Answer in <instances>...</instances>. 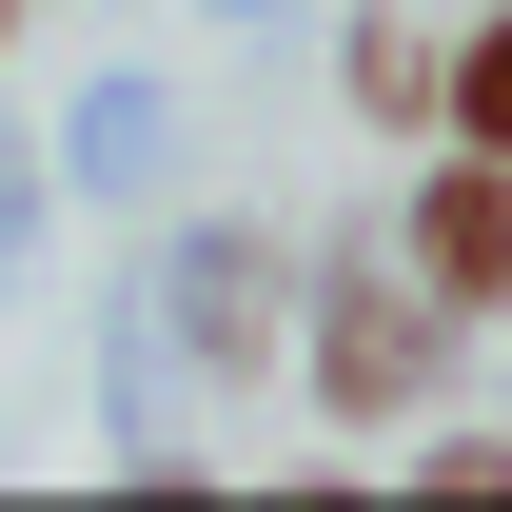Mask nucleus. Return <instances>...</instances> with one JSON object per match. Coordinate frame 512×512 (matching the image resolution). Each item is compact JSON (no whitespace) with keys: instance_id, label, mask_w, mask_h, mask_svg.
I'll return each instance as SVG.
<instances>
[{"instance_id":"nucleus-2","label":"nucleus","mask_w":512,"mask_h":512,"mask_svg":"<svg viewBox=\"0 0 512 512\" xmlns=\"http://www.w3.org/2000/svg\"><path fill=\"white\" fill-rule=\"evenodd\" d=\"M414 375H434L414 276H335V316H316V394L355 414V434H394V414H414Z\"/></svg>"},{"instance_id":"nucleus-3","label":"nucleus","mask_w":512,"mask_h":512,"mask_svg":"<svg viewBox=\"0 0 512 512\" xmlns=\"http://www.w3.org/2000/svg\"><path fill=\"white\" fill-rule=\"evenodd\" d=\"M178 355H217V375L276 355V256L256 237H178Z\"/></svg>"},{"instance_id":"nucleus-4","label":"nucleus","mask_w":512,"mask_h":512,"mask_svg":"<svg viewBox=\"0 0 512 512\" xmlns=\"http://www.w3.org/2000/svg\"><path fill=\"white\" fill-rule=\"evenodd\" d=\"M60 158H79V178H99V197H138V178H158V158H178V99H158V79H99Z\"/></svg>"},{"instance_id":"nucleus-7","label":"nucleus","mask_w":512,"mask_h":512,"mask_svg":"<svg viewBox=\"0 0 512 512\" xmlns=\"http://www.w3.org/2000/svg\"><path fill=\"white\" fill-rule=\"evenodd\" d=\"M20 217H40V178H20V158H0V256H20Z\"/></svg>"},{"instance_id":"nucleus-8","label":"nucleus","mask_w":512,"mask_h":512,"mask_svg":"<svg viewBox=\"0 0 512 512\" xmlns=\"http://www.w3.org/2000/svg\"><path fill=\"white\" fill-rule=\"evenodd\" d=\"M0 20H20V0H0Z\"/></svg>"},{"instance_id":"nucleus-5","label":"nucleus","mask_w":512,"mask_h":512,"mask_svg":"<svg viewBox=\"0 0 512 512\" xmlns=\"http://www.w3.org/2000/svg\"><path fill=\"white\" fill-rule=\"evenodd\" d=\"M434 119L473 138V158H512V0H493V20H473V40L434 60Z\"/></svg>"},{"instance_id":"nucleus-1","label":"nucleus","mask_w":512,"mask_h":512,"mask_svg":"<svg viewBox=\"0 0 512 512\" xmlns=\"http://www.w3.org/2000/svg\"><path fill=\"white\" fill-rule=\"evenodd\" d=\"M414 276H434V316H512V158L453 138L414 178Z\"/></svg>"},{"instance_id":"nucleus-6","label":"nucleus","mask_w":512,"mask_h":512,"mask_svg":"<svg viewBox=\"0 0 512 512\" xmlns=\"http://www.w3.org/2000/svg\"><path fill=\"white\" fill-rule=\"evenodd\" d=\"M355 119H394V138L434 119V40H414L394 0H375V20H355Z\"/></svg>"}]
</instances>
